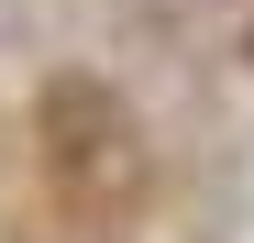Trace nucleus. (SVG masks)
<instances>
[{"mask_svg":"<svg viewBox=\"0 0 254 243\" xmlns=\"http://www.w3.org/2000/svg\"><path fill=\"white\" fill-rule=\"evenodd\" d=\"M45 166L77 199H111L122 177H133V122H122L111 89H89V77H56L45 89Z\"/></svg>","mask_w":254,"mask_h":243,"instance_id":"f257e3e1","label":"nucleus"}]
</instances>
